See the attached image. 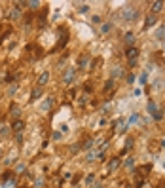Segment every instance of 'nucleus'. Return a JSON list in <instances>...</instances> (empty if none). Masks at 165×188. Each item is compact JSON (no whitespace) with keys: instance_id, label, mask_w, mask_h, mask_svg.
Returning a JSON list of instances; mask_svg holds the SVG:
<instances>
[{"instance_id":"f03ea898","label":"nucleus","mask_w":165,"mask_h":188,"mask_svg":"<svg viewBox=\"0 0 165 188\" xmlns=\"http://www.w3.org/2000/svg\"><path fill=\"white\" fill-rule=\"evenodd\" d=\"M127 59H129V67H135L137 65V57H139V50L135 46H131V48H127Z\"/></svg>"},{"instance_id":"20e7f679","label":"nucleus","mask_w":165,"mask_h":188,"mask_svg":"<svg viewBox=\"0 0 165 188\" xmlns=\"http://www.w3.org/2000/svg\"><path fill=\"white\" fill-rule=\"evenodd\" d=\"M120 163H122V160H120V158H112V160H110V163H108V171H110V173H114V171L120 167Z\"/></svg>"},{"instance_id":"aec40b11","label":"nucleus","mask_w":165,"mask_h":188,"mask_svg":"<svg viewBox=\"0 0 165 188\" xmlns=\"http://www.w3.org/2000/svg\"><path fill=\"white\" fill-rule=\"evenodd\" d=\"M27 6H29V8H32V10H36L38 6H40V2H38V0H32V2H27Z\"/></svg>"},{"instance_id":"423d86ee","label":"nucleus","mask_w":165,"mask_h":188,"mask_svg":"<svg viewBox=\"0 0 165 188\" xmlns=\"http://www.w3.org/2000/svg\"><path fill=\"white\" fill-rule=\"evenodd\" d=\"M150 10H152V15H154V14H160L161 10H163V2H152Z\"/></svg>"},{"instance_id":"39448f33","label":"nucleus","mask_w":165,"mask_h":188,"mask_svg":"<svg viewBox=\"0 0 165 188\" xmlns=\"http://www.w3.org/2000/svg\"><path fill=\"white\" fill-rule=\"evenodd\" d=\"M48 80H50V72H48V70H46V72H42L40 74V76H38V87H42V86H46V84H48Z\"/></svg>"},{"instance_id":"bb28decb","label":"nucleus","mask_w":165,"mask_h":188,"mask_svg":"<svg viewBox=\"0 0 165 188\" xmlns=\"http://www.w3.org/2000/svg\"><path fill=\"white\" fill-rule=\"evenodd\" d=\"M125 165H127V167H131V165H133V158H127V160H125Z\"/></svg>"},{"instance_id":"393cba45","label":"nucleus","mask_w":165,"mask_h":188,"mask_svg":"<svg viewBox=\"0 0 165 188\" xmlns=\"http://www.w3.org/2000/svg\"><path fill=\"white\" fill-rule=\"evenodd\" d=\"M91 21H93L95 25H99V23H101V17H99V15H93V17H91Z\"/></svg>"},{"instance_id":"9b49d317","label":"nucleus","mask_w":165,"mask_h":188,"mask_svg":"<svg viewBox=\"0 0 165 188\" xmlns=\"http://www.w3.org/2000/svg\"><path fill=\"white\" fill-rule=\"evenodd\" d=\"M38 97H42V87H34L31 93V101H36Z\"/></svg>"},{"instance_id":"6ab92c4d","label":"nucleus","mask_w":165,"mask_h":188,"mask_svg":"<svg viewBox=\"0 0 165 188\" xmlns=\"http://www.w3.org/2000/svg\"><path fill=\"white\" fill-rule=\"evenodd\" d=\"M15 186V179H10V181H6V184L2 188H14Z\"/></svg>"},{"instance_id":"a211bd4d","label":"nucleus","mask_w":165,"mask_h":188,"mask_svg":"<svg viewBox=\"0 0 165 188\" xmlns=\"http://www.w3.org/2000/svg\"><path fill=\"white\" fill-rule=\"evenodd\" d=\"M112 89H114V80H108L105 84V91H112Z\"/></svg>"},{"instance_id":"9d476101","label":"nucleus","mask_w":165,"mask_h":188,"mask_svg":"<svg viewBox=\"0 0 165 188\" xmlns=\"http://www.w3.org/2000/svg\"><path fill=\"white\" fill-rule=\"evenodd\" d=\"M10 114L14 116L15 120H19V116H21V108H19V106H15V105H12V108H10Z\"/></svg>"},{"instance_id":"ddd939ff","label":"nucleus","mask_w":165,"mask_h":188,"mask_svg":"<svg viewBox=\"0 0 165 188\" xmlns=\"http://www.w3.org/2000/svg\"><path fill=\"white\" fill-rule=\"evenodd\" d=\"M51 105H53V97H48V101L42 103V110H50Z\"/></svg>"},{"instance_id":"f8f14e48","label":"nucleus","mask_w":165,"mask_h":188,"mask_svg":"<svg viewBox=\"0 0 165 188\" xmlns=\"http://www.w3.org/2000/svg\"><path fill=\"white\" fill-rule=\"evenodd\" d=\"M156 38L158 40H165V25H161V27L156 31Z\"/></svg>"},{"instance_id":"b1692460","label":"nucleus","mask_w":165,"mask_h":188,"mask_svg":"<svg viewBox=\"0 0 165 188\" xmlns=\"http://www.w3.org/2000/svg\"><path fill=\"white\" fill-rule=\"evenodd\" d=\"M110 29H112V25H110V23H106V25H103V29H101V31H103V32H108Z\"/></svg>"},{"instance_id":"dca6fc26","label":"nucleus","mask_w":165,"mask_h":188,"mask_svg":"<svg viewBox=\"0 0 165 188\" xmlns=\"http://www.w3.org/2000/svg\"><path fill=\"white\" fill-rule=\"evenodd\" d=\"M125 70L124 69H120V67H114V70H112V76H124Z\"/></svg>"},{"instance_id":"f3484780","label":"nucleus","mask_w":165,"mask_h":188,"mask_svg":"<svg viewBox=\"0 0 165 188\" xmlns=\"http://www.w3.org/2000/svg\"><path fill=\"white\" fill-rule=\"evenodd\" d=\"M87 61H89V55H84L82 59H80V67L82 69H87Z\"/></svg>"},{"instance_id":"412c9836","label":"nucleus","mask_w":165,"mask_h":188,"mask_svg":"<svg viewBox=\"0 0 165 188\" xmlns=\"http://www.w3.org/2000/svg\"><path fill=\"white\" fill-rule=\"evenodd\" d=\"M93 144H95V139H87V141H86V144H84V148H91Z\"/></svg>"},{"instance_id":"0eeeda50","label":"nucleus","mask_w":165,"mask_h":188,"mask_svg":"<svg viewBox=\"0 0 165 188\" xmlns=\"http://www.w3.org/2000/svg\"><path fill=\"white\" fill-rule=\"evenodd\" d=\"M19 17H21V10H19V8H15V6H14V8L10 10V19H12V21H17Z\"/></svg>"},{"instance_id":"6e6552de","label":"nucleus","mask_w":165,"mask_h":188,"mask_svg":"<svg viewBox=\"0 0 165 188\" xmlns=\"http://www.w3.org/2000/svg\"><path fill=\"white\" fill-rule=\"evenodd\" d=\"M23 127H25V124L21 122V120H15L14 124H12V129H14L15 133H21V131H23Z\"/></svg>"},{"instance_id":"cd10ccee","label":"nucleus","mask_w":165,"mask_h":188,"mask_svg":"<svg viewBox=\"0 0 165 188\" xmlns=\"http://www.w3.org/2000/svg\"><path fill=\"white\" fill-rule=\"evenodd\" d=\"M141 188H150V184H148V183H142V186Z\"/></svg>"},{"instance_id":"2eb2a0df","label":"nucleus","mask_w":165,"mask_h":188,"mask_svg":"<svg viewBox=\"0 0 165 188\" xmlns=\"http://www.w3.org/2000/svg\"><path fill=\"white\" fill-rule=\"evenodd\" d=\"M148 112H150V114H156V112H158V106H156V103H154V101L148 103Z\"/></svg>"},{"instance_id":"4468645a","label":"nucleus","mask_w":165,"mask_h":188,"mask_svg":"<svg viewBox=\"0 0 165 188\" xmlns=\"http://www.w3.org/2000/svg\"><path fill=\"white\" fill-rule=\"evenodd\" d=\"M125 42H127L129 48H131V44L135 42V34H133V32H127V34H125Z\"/></svg>"},{"instance_id":"1a4fd4ad","label":"nucleus","mask_w":165,"mask_h":188,"mask_svg":"<svg viewBox=\"0 0 165 188\" xmlns=\"http://www.w3.org/2000/svg\"><path fill=\"white\" fill-rule=\"evenodd\" d=\"M154 25H156V15H148L146 21H144V29H150Z\"/></svg>"},{"instance_id":"4be33fe9","label":"nucleus","mask_w":165,"mask_h":188,"mask_svg":"<svg viewBox=\"0 0 165 188\" xmlns=\"http://www.w3.org/2000/svg\"><path fill=\"white\" fill-rule=\"evenodd\" d=\"M87 10H89V6H87V4H82V6L78 8V12H80V14H86Z\"/></svg>"},{"instance_id":"7ed1b4c3","label":"nucleus","mask_w":165,"mask_h":188,"mask_svg":"<svg viewBox=\"0 0 165 188\" xmlns=\"http://www.w3.org/2000/svg\"><path fill=\"white\" fill-rule=\"evenodd\" d=\"M74 80H76V69H67L63 74V84L70 86V84H74Z\"/></svg>"},{"instance_id":"f257e3e1","label":"nucleus","mask_w":165,"mask_h":188,"mask_svg":"<svg viewBox=\"0 0 165 188\" xmlns=\"http://www.w3.org/2000/svg\"><path fill=\"white\" fill-rule=\"evenodd\" d=\"M122 17H124L125 21H135V19L139 17V10L137 8H131V6H125L124 12H122Z\"/></svg>"},{"instance_id":"a878e982","label":"nucleus","mask_w":165,"mask_h":188,"mask_svg":"<svg viewBox=\"0 0 165 188\" xmlns=\"http://www.w3.org/2000/svg\"><path fill=\"white\" fill-rule=\"evenodd\" d=\"M95 160V154H93V152H89V154H87V161H93Z\"/></svg>"},{"instance_id":"c85d7f7f","label":"nucleus","mask_w":165,"mask_h":188,"mask_svg":"<svg viewBox=\"0 0 165 188\" xmlns=\"http://www.w3.org/2000/svg\"><path fill=\"white\" fill-rule=\"evenodd\" d=\"M127 188H131V186H127Z\"/></svg>"},{"instance_id":"5701e85b","label":"nucleus","mask_w":165,"mask_h":188,"mask_svg":"<svg viewBox=\"0 0 165 188\" xmlns=\"http://www.w3.org/2000/svg\"><path fill=\"white\" fill-rule=\"evenodd\" d=\"M86 183H87V184H91V183H95V175L91 173V175H89V177H87V179H86Z\"/></svg>"}]
</instances>
